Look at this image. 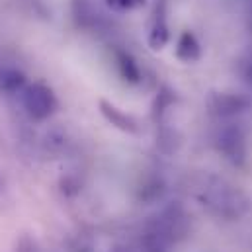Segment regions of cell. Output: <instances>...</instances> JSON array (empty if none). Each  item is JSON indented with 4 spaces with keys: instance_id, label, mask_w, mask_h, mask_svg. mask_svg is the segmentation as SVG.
<instances>
[{
    "instance_id": "obj_5",
    "label": "cell",
    "mask_w": 252,
    "mask_h": 252,
    "mask_svg": "<svg viewBox=\"0 0 252 252\" xmlns=\"http://www.w3.org/2000/svg\"><path fill=\"white\" fill-rule=\"evenodd\" d=\"M176 57L184 63H193L201 57V47H199V41L195 39V35L191 32H184L180 37H178V43H176Z\"/></svg>"
},
{
    "instance_id": "obj_8",
    "label": "cell",
    "mask_w": 252,
    "mask_h": 252,
    "mask_svg": "<svg viewBox=\"0 0 252 252\" xmlns=\"http://www.w3.org/2000/svg\"><path fill=\"white\" fill-rule=\"evenodd\" d=\"M247 106V102L241 96H233V94H221L215 98L213 108L221 114V116H229V114H237Z\"/></svg>"
},
{
    "instance_id": "obj_10",
    "label": "cell",
    "mask_w": 252,
    "mask_h": 252,
    "mask_svg": "<svg viewBox=\"0 0 252 252\" xmlns=\"http://www.w3.org/2000/svg\"><path fill=\"white\" fill-rule=\"evenodd\" d=\"M243 74H245L247 82L252 84V51L245 57V61H243Z\"/></svg>"
},
{
    "instance_id": "obj_11",
    "label": "cell",
    "mask_w": 252,
    "mask_h": 252,
    "mask_svg": "<svg viewBox=\"0 0 252 252\" xmlns=\"http://www.w3.org/2000/svg\"><path fill=\"white\" fill-rule=\"evenodd\" d=\"M118 252H124V251H118Z\"/></svg>"
},
{
    "instance_id": "obj_9",
    "label": "cell",
    "mask_w": 252,
    "mask_h": 252,
    "mask_svg": "<svg viewBox=\"0 0 252 252\" xmlns=\"http://www.w3.org/2000/svg\"><path fill=\"white\" fill-rule=\"evenodd\" d=\"M143 2H145V0H108V4H110L114 10H122V12L139 8Z\"/></svg>"
},
{
    "instance_id": "obj_7",
    "label": "cell",
    "mask_w": 252,
    "mask_h": 252,
    "mask_svg": "<svg viewBox=\"0 0 252 252\" xmlns=\"http://www.w3.org/2000/svg\"><path fill=\"white\" fill-rule=\"evenodd\" d=\"M116 64L120 68V74L129 80V82H139V76H141V70H139V64L137 61L131 57V53H127L124 49H118L116 51Z\"/></svg>"
},
{
    "instance_id": "obj_2",
    "label": "cell",
    "mask_w": 252,
    "mask_h": 252,
    "mask_svg": "<svg viewBox=\"0 0 252 252\" xmlns=\"http://www.w3.org/2000/svg\"><path fill=\"white\" fill-rule=\"evenodd\" d=\"M170 39V28L166 18V0H158L149 24V45L153 49H162Z\"/></svg>"
},
{
    "instance_id": "obj_3",
    "label": "cell",
    "mask_w": 252,
    "mask_h": 252,
    "mask_svg": "<svg viewBox=\"0 0 252 252\" xmlns=\"http://www.w3.org/2000/svg\"><path fill=\"white\" fill-rule=\"evenodd\" d=\"M219 147L235 162L245 158V137L239 129H225L219 137Z\"/></svg>"
},
{
    "instance_id": "obj_4",
    "label": "cell",
    "mask_w": 252,
    "mask_h": 252,
    "mask_svg": "<svg viewBox=\"0 0 252 252\" xmlns=\"http://www.w3.org/2000/svg\"><path fill=\"white\" fill-rule=\"evenodd\" d=\"M24 88H26V76L14 66L0 64V92L16 94L22 92Z\"/></svg>"
},
{
    "instance_id": "obj_1",
    "label": "cell",
    "mask_w": 252,
    "mask_h": 252,
    "mask_svg": "<svg viewBox=\"0 0 252 252\" xmlns=\"http://www.w3.org/2000/svg\"><path fill=\"white\" fill-rule=\"evenodd\" d=\"M22 104L28 112V116L35 122L47 120L55 108H57V100L51 92V88H47L45 84H30L22 90Z\"/></svg>"
},
{
    "instance_id": "obj_6",
    "label": "cell",
    "mask_w": 252,
    "mask_h": 252,
    "mask_svg": "<svg viewBox=\"0 0 252 252\" xmlns=\"http://www.w3.org/2000/svg\"><path fill=\"white\" fill-rule=\"evenodd\" d=\"M100 110H102V114H104V118L112 124V126L120 127V129H124V131H129V133H135L137 131V124H135V120L131 118V116H127L124 114L122 110H118L114 104H110V102H100Z\"/></svg>"
}]
</instances>
